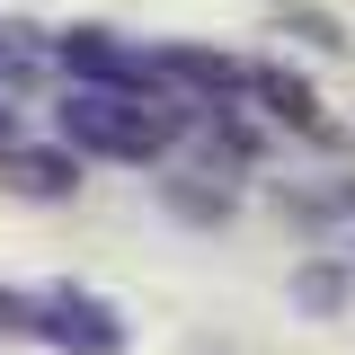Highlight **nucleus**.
I'll return each instance as SVG.
<instances>
[{
	"label": "nucleus",
	"mask_w": 355,
	"mask_h": 355,
	"mask_svg": "<svg viewBox=\"0 0 355 355\" xmlns=\"http://www.w3.org/2000/svg\"><path fill=\"white\" fill-rule=\"evenodd\" d=\"M62 133H80V142L116 151V160L160 151V116H142V107H125V98H80V107H62Z\"/></svg>",
	"instance_id": "nucleus-1"
}]
</instances>
